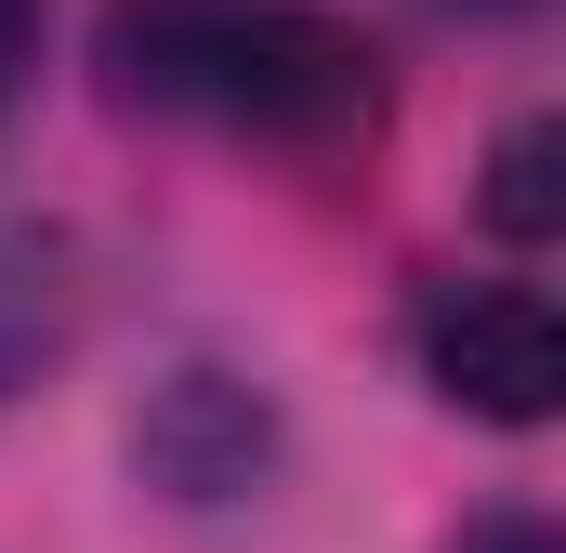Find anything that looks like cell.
I'll return each instance as SVG.
<instances>
[{"mask_svg":"<svg viewBox=\"0 0 566 553\" xmlns=\"http://www.w3.org/2000/svg\"><path fill=\"white\" fill-rule=\"evenodd\" d=\"M488 211H501L527 251L554 238V119H514V133H501V158H488Z\"/></svg>","mask_w":566,"mask_h":553,"instance_id":"cell-3","label":"cell"},{"mask_svg":"<svg viewBox=\"0 0 566 553\" xmlns=\"http://www.w3.org/2000/svg\"><path fill=\"white\" fill-rule=\"evenodd\" d=\"M106 80L251 158H343L382 133V53L329 0H106Z\"/></svg>","mask_w":566,"mask_h":553,"instance_id":"cell-1","label":"cell"},{"mask_svg":"<svg viewBox=\"0 0 566 553\" xmlns=\"http://www.w3.org/2000/svg\"><path fill=\"white\" fill-rule=\"evenodd\" d=\"M27 66H40V0H0V106L27 93Z\"/></svg>","mask_w":566,"mask_h":553,"instance_id":"cell-4","label":"cell"},{"mask_svg":"<svg viewBox=\"0 0 566 553\" xmlns=\"http://www.w3.org/2000/svg\"><path fill=\"white\" fill-rule=\"evenodd\" d=\"M409 343H422V383L474 421H541L566 383V330L527 276H434Z\"/></svg>","mask_w":566,"mask_h":553,"instance_id":"cell-2","label":"cell"},{"mask_svg":"<svg viewBox=\"0 0 566 553\" xmlns=\"http://www.w3.org/2000/svg\"><path fill=\"white\" fill-rule=\"evenodd\" d=\"M448 553H554V528H541V514H474Z\"/></svg>","mask_w":566,"mask_h":553,"instance_id":"cell-5","label":"cell"}]
</instances>
